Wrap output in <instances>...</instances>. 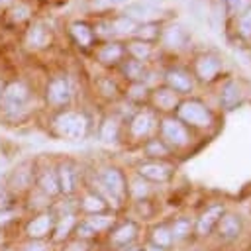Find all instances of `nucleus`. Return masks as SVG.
<instances>
[{
    "label": "nucleus",
    "mask_w": 251,
    "mask_h": 251,
    "mask_svg": "<svg viewBox=\"0 0 251 251\" xmlns=\"http://www.w3.org/2000/svg\"><path fill=\"white\" fill-rule=\"evenodd\" d=\"M145 151H147V155H151V157H165V155H169V147H167L161 139H151V141L147 143Z\"/></svg>",
    "instance_id": "nucleus-27"
},
{
    "label": "nucleus",
    "mask_w": 251,
    "mask_h": 251,
    "mask_svg": "<svg viewBox=\"0 0 251 251\" xmlns=\"http://www.w3.org/2000/svg\"><path fill=\"white\" fill-rule=\"evenodd\" d=\"M55 127L57 131L63 135V137H69V139H82L86 135V127H88V122L82 114H76V112H65L61 114L57 120H55Z\"/></svg>",
    "instance_id": "nucleus-2"
},
{
    "label": "nucleus",
    "mask_w": 251,
    "mask_h": 251,
    "mask_svg": "<svg viewBox=\"0 0 251 251\" xmlns=\"http://www.w3.org/2000/svg\"><path fill=\"white\" fill-rule=\"evenodd\" d=\"M57 180H59V190H63L65 194H71L75 190V171L71 169V165H61L57 173Z\"/></svg>",
    "instance_id": "nucleus-17"
},
{
    "label": "nucleus",
    "mask_w": 251,
    "mask_h": 251,
    "mask_svg": "<svg viewBox=\"0 0 251 251\" xmlns=\"http://www.w3.org/2000/svg\"><path fill=\"white\" fill-rule=\"evenodd\" d=\"M27 14H29V8L24 6V4H20V6H16V8L12 10V20H14V22H22V20L27 18Z\"/></svg>",
    "instance_id": "nucleus-30"
},
{
    "label": "nucleus",
    "mask_w": 251,
    "mask_h": 251,
    "mask_svg": "<svg viewBox=\"0 0 251 251\" xmlns=\"http://www.w3.org/2000/svg\"><path fill=\"white\" fill-rule=\"evenodd\" d=\"M51 227H53V214H39L27 224L25 231L31 239H41L51 231Z\"/></svg>",
    "instance_id": "nucleus-11"
},
{
    "label": "nucleus",
    "mask_w": 251,
    "mask_h": 251,
    "mask_svg": "<svg viewBox=\"0 0 251 251\" xmlns=\"http://www.w3.org/2000/svg\"><path fill=\"white\" fill-rule=\"evenodd\" d=\"M141 251H167V249H161V247H157V245H153V243H149V245H145Z\"/></svg>",
    "instance_id": "nucleus-37"
},
{
    "label": "nucleus",
    "mask_w": 251,
    "mask_h": 251,
    "mask_svg": "<svg viewBox=\"0 0 251 251\" xmlns=\"http://www.w3.org/2000/svg\"><path fill=\"white\" fill-rule=\"evenodd\" d=\"M124 0H94V6L98 8H104V6H114V4H120Z\"/></svg>",
    "instance_id": "nucleus-34"
},
{
    "label": "nucleus",
    "mask_w": 251,
    "mask_h": 251,
    "mask_svg": "<svg viewBox=\"0 0 251 251\" xmlns=\"http://www.w3.org/2000/svg\"><path fill=\"white\" fill-rule=\"evenodd\" d=\"M151 127H153V116L149 112L135 114L133 120H131V124H129V131H131L133 137H145Z\"/></svg>",
    "instance_id": "nucleus-13"
},
{
    "label": "nucleus",
    "mask_w": 251,
    "mask_h": 251,
    "mask_svg": "<svg viewBox=\"0 0 251 251\" xmlns=\"http://www.w3.org/2000/svg\"><path fill=\"white\" fill-rule=\"evenodd\" d=\"M126 73H127L131 78H139V75H141V65H139V61H131V63H127Z\"/></svg>",
    "instance_id": "nucleus-31"
},
{
    "label": "nucleus",
    "mask_w": 251,
    "mask_h": 251,
    "mask_svg": "<svg viewBox=\"0 0 251 251\" xmlns=\"http://www.w3.org/2000/svg\"><path fill=\"white\" fill-rule=\"evenodd\" d=\"M176 116H178V120H180L184 126H196V127H206V126H210L212 120H214L212 112H210L204 104H200V102H196V100L180 104L178 110H176Z\"/></svg>",
    "instance_id": "nucleus-1"
},
{
    "label": "nucleus",
    "mask_w": 251,
    "mask_h": 251,
    "mask_svg": "<svg viewBox=\"0 0 251 251\" xmlns=\"http://www.w3.org/2000/svg\"><path fill=\"white\" fill-rule=\"evenodd\" d=\"M82 210H86L88 214H100V212H104L106 210V202H104V198L102 196H98V194H86L84 198H82Z\"/></svg>",
    "instance_id": "nucleus-20"
},
{
    "label": "nucleus",
    "mask_w": 251,
    "mask_h": 251,
    "mask_svg": "<svg viewBox=\"0 0 251 251\" xmlns=\"http://www.w3.org/2000/svg\"><path fill=\"white\" fill-rule=\"evenodd\" d=\"M102 184L118 200L124 198V194H126V178H124V175L118 169H114V167L104 169L102 171Z\"/></svg>",
    "instance_id": "nucleus-9"
},
{
    "label": "nucleus",
    "mask_w": 251,
    "mask_h": 251,
    "mask_svg": "<svg viewBox=\"0 0 251 251\" xmlns=\"http://www.w3.org/2000/svg\"><path fill=\"white\" fill-rule=\"evenodd\" d=\"M39 186H41V190H43L45 194L55 196V194L59 192V180H57V173H51V171L43 173V175H41V178H39Z\"/></svg>",
    "instance_id": "nucleus-22"
},
{
    "label": "nucleus",
    "mask_w": 251,
    "mask_h": 251,
    "mask_svg": "<svg viewBox=\"0 0 251 251\" xmlns=\"http://www.w3.org/2000/svg\"><path fill=\"white\" fill-rule=\"evenodd\" d=\"M135 237H137V226H135V222H124V224H120L118 227H114L112 229V233H110V245H114V247H129L133 241H135Z\"/></svg>",
    "instance_id": "nucleus-8"
},
{
    "label": "nucleus",
    "mask_w": 251,
    "mask_h": 251,
    "mask_svg": "<svg viewBox=\"0 0 251 251\" xmlns=\"http://www.w3.org/2000/svg\"><path fill=\"white\" fill-rule=\"evenodd\" d=\"M167 80L171 84V90L175 92H188L192 88V78L182 71H171L167 75Z\"/></svg>",
    "instance_id": "nucleus-14"
},
{
    "label": "nucleus",
    "mask_w": 251,
    "mask_h": 251,
    "mask_svg": "<svg viewBox=\"0 0 251 251\" xmlns=\"http://www.w3.org/2000/svg\"><path fill=\"white\" fill-rule=\"evenodd\" d=\"M129 51L133 53V57L137 59V61H143V59H147L149 57V53H151V47L147 45V43H131L129 45Z\"/></svg>",
    "instance_id": "nucleus-28"
},
{
    "label": "nucleus",
    "mask_w": 251,
    "mask_h": 251,
    "mask_svg": "<svg viewBox=\"0 0 251 251\" xmlns=\"http://www.w3.org/2000/svg\"><path fill=\"white\" fill-rule=\"evenodd\" d=\"M139 175L153 182H165L173 176V167L161 161H149V163L139 165Z\"/></svg>",
    "instance_id": "nucleus-7"
},
{
    "label": "nucleus",
    "mask_w": 251,
    "mask_h": 251,
    "mask_svg": "<svg viewBox=\"0 0 251 251\" xmlns=\"http://www.w3.org/2000/svg\"><path fill=\"white\" fill-rule=\"evenodd\" d=\"M161 135H163V143L167 147H184L190 141L188 129L180 120L175 118H165L161 124Z\"/></svg>",
    "instance_id": "nucleus-3"
},
{
    "label": "nucleus",
    "mask_w": 251,
    "mask_h": 251,
    "mask_svg": "<svg viewBox=\"0 0 251 251\" xmlns=\"http://www.w3.org/2000/svg\"><path fill=\"white\" fill-rule=\"evenodd\" d=\"M122 53H124V49H122L120 43H108L100 49L98 57H100L102 63H116V61H120Z\"/></svg>",
    "instance_id": "nucleus-21"
},
{
    "label": "nucleus",
    "mask_w": 251,
    "mask_h": 251,
    "mask_svg": "<svg viewBox=\"0 0 251 251\" xmlns=\"http://www.w3.org/2000/svg\"><path fill=\"white\" fill-rule=\"evenodd\" d=\"M10 220H12V212H8V210H0V226L8 224Z\"/></svg>",
    "instance_id": "nucleus-35"
},
{
    "label": "nucleus",
    "mask_w": 251,
    "mask_h": 251,
    "mask_svg": "<svg viewBox=\"0 0 251 251\" xmlns=\"http://www.w3.org/2000/svg\"><path fill=\"white\" fill-rule=\"evenodd\" d=\"M206 61H208V63H204V59H200V61L196 63L200 78H212V75H214V73L218 71V67H220V63H218L216 59H210V57H206Z\"/></svg>",
    "instance_id": "nucleus-26"
},
{
    "label": "nucleus",
    "mask_w": 251,
    "mask_h": 251,
    "mask_svg": "<svg viewBox=\"0 0 251 251\" xmlns=\"http://www.w3.org/2000/svg\"><path fill=\"white\" fill-rule=\"evenodd\" d=\"M76 235H78V239H80V241H84V239L94 237L96 233H94V229H92L86 222H82V224H78V226H76Z\"/></svg>",
    "instance_id": "nucleus-29"
},
{
    "label": "nucleus",
    "mask_w": 251,
    "mask_h": 251,
    "mask_svg": "<svg viewBox=\"0 0 251 251\" xmlns=\"http://www.w3.org/2000/svg\"><path fill=\"white\" fill-rule=\"evenodd\" d=\"M27 88L22 82H12L2 92V108L10 114H18L27 102Z\"/></svg>",
    "instance_id": "nucleus-5"
},
{
    "label": "nucleus",
    "mask_w": 251,
    "mask_h": 251,
    "mask_svg": "<svg viewBox=\"0 0 251 251\" xmlns=\"http://www.w3.org/2000/svg\"><path fill=\"white\" fill-rule=\"evenodd\" d=\"M75 226H76L75 216H73V214H65V216L59 220L57 227H55V241H63V239L73 231Z\"/></svg>",
    "instance_id": "nucleus-18"
},
{
    "label": "nucleus",
    "mask_w": 251,
    "mask_h": 251,
    "mask_svg": "<svg viewBox=\"0 0 251 251\" xmlns=\"http://www.w3.org/2000/svg\"><path fill=\"white\" fill-rule=\"evenodd\" d=\"M155 102L163 110H173L175 108V102H176L175 90H157L155 92Z\"/></svg>",
    "instance_id": "nucleus-24"
},
{
    "label": "nucleus",
    "mask_w": 251,
    "mask_h": 251,
    "mask_svg": "<svg viewBox=\"0 0 251 251\" xmlns=\"http://www.w3.org/2000/svg\"><path fill=\"white\" fill-rule=\"evenodd\" d=\"M224 212H226L224 204H212V206H208V208L196 218V224H194V233H196V237H208V235L216 229V226H218L220 218L224 216Z\"/></svg>",
    "instance_id": "nucleus-4"
},
{
    "label": "nucleus",
    "mask_w": 251,
    "mask_h": 251,
    "mask_svg": "<svg viewBox=\"0 0 251 251\" xmlns=\"http://www.w3.org/2000/svg\"><path fill=\"white\" fill-rule=\"evenodd\" d=\"M71 98V88H69V82L63 78V76H57L49 82L47 86V100L55 106H63L67 104Z\"/></svg>",
    "instance_id": "nucleus-10"
},
{
    "label": "nucleus",
    "mask_w": 251,
    "mask_h": 251,
    "mask_svg": "<svg viewBox=\"0 0 251 251\" xmlns=\"http://www.w3.org/2000/svg\"><path fill=\"white\" fill-rule=\"evenodd\" d=\"M86 224L94 229V233H100V231H106L112 224H114V218L112 216H102V214H94L86 220Z\"/></svg>",
    "instance_id": "nucleus-23"
},
{
    "label": "nucleus",
    "mask_w": 251,
    "mask_h": 251,
    "mask_svg": "<svg viewBox=\"0 0 251 251\" xmlns=\"http://www.w3.org/2000/svg\"><path fill=\"white\" fill-rule=\"evenodd\" d=\"M6 2H10V0H0V4H6Z\"/></svg>",
    "instance_id": "nucleus-38"
},
{
    "label": "nucleus",
    "mask_w": 251,
    "mask_h": 251,
    "mask_svg": "<svg viewBox=\"0 0 251 251\" xmlns=\"http://www.w3.org/2000/svg\"><path fill=\"white\" fill-rule=\"evenodd\" d=\"M171 233H173V239L175 241H182V239H186V237H190V233L194 231V224L188 220V218H176L171 226Z\"/></svg>",
    "instance_id": "nucleus-15"
},
{
    "label": "nucleus",
    "mask_w": 251,
    "mask_h": 251,
    "mask_svg": "<svg viewBox=\"0 0 251 251\" xmlns=\"http://www.w3.org/2000/svg\"><path fill=\"white\" fill-rule=\"evenodd\" d=\"M116 137H118V122L110 120V118L104 120L102 127H100V139L110 143V141H116Z\"/></svg>",
    "instance_id": "nucleus-25"
},
{
    "label": "nucleus",
    "mask_w": 251,
    "mask_h": 251,
    "mask_svg": "<svg viewBox=\"0 0 251 251\" xmlns=\"http://www.w3.org/2000/svg\"><path fill=\"white\" fill-rule=\"evenodd\" d=\"M131 192H133L137 198H141V196H145V194H147V184H145V182H141V180H135V182H133V186H131Z\"/></svg>",
    "instance_id": "nucleus-32"
},
{
    "label": "nucleus",
    "mask_w": 251,
    "mask_h": 251,
    "mask_svg": "<svg viewBox=\"0 0 251 251\" xmlns=\"http://www.w3.org/2000/svg\"><path fill=\"white\" fill-rule=\"evenodd\" d=\"M71 33L76 39V43L82 45V47H88L92 43V29L88 25H84V24H73L71 25Z\"/></svg>",
    "instance_id": "nucleus-19"
},
{
    "label": "nucleus",
    "mask_w": 251,
    "mask_h": 251,
    "mask_svg": "<svg viewBox=\"0 0 251 251\" xmlns=\"http://www.w3.org/2000/svg\"><path fill=\"white\" fill-rule=\"evenodd\" d=\"M69 249H73V251H86V245H84V241H75V243H71V247Z\"/></svg>",
    "instance_id": "nucleus-36"
},
{
    "label": "nucleus",
    "mask_w": 251,
    "mask_h": 251,
    "mask_svg": "<svg viewBox=\"0 0 251 251\" xmlns=\"http://www.w3.org/2000/svg\"><path fill=\"white\" fill-rule=\"evenodd\" d=\"M24 251H47V247L43 243H39V241H31V243H27L24 247Z\"/></svg>",
    "instance_id": "nucleus-33"
},
{
    "label": "nucleus",
    "mask_w": 251,
    "mask_h": 251,
    "mask_svg": "<svg viewBox=\"0 0 251 251\" xmlns=\"http://www.w3.org/2000/svg\"><path fill=\"white\" fill-rule=\"evenodd\" d=\"M49 41H51V33L39 24L27 31V45H31V47H45Z\"/></svg>",
    "instance_id": "nucleus-16"
},
{
    "label": "nucleus",
    "mask_w": 251,
    "mask_h": 251,
    "mask_svg": "<svg viewBox=\"0 0 251 251\" xmlns=\"http://www.w3.org/2000/svg\"><path fill=\"white\" fill-rule=\"evenodd\" d=\"M243 231V220L241 216L233 214V212H224V216L220 218L218 226H216V233L222 241H233L241 235Z\"/></svg>",
    "instance_id": "nucleus-6"
},
{
    "label": "nucleus",
    "mask_w": 251,
    "mask_h": 251,
    "mask_svg": "<svg viewBox=\"0 0 251 251\" xmlns=\"http://www.w3.org/2000/svg\"><path fill=\"white\" fill-rule=\"evenodd\" d=\"M149 243L161 247V249H171L175 239H173V233H171V227L167 224H159L151 229V235H149Z\"/></svg>",
    "instance_id": "nucleus-12"
}]
</instances>
